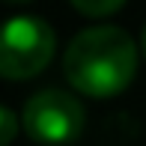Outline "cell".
Instances as JSON below:
<instances>
[{
    "label": "cell",
    "instance_id": "1",
    "mask_svg": "<svg viewBox=\"0 0 146 146\" xmlns=\"http://www.w3.org/2000/svg\"><path fill=\"white\" fill-rule=\"evenodd\" d=\"M137 45L116 24H96L81 30L63 54V75L78 92L110 98L134 81Z\"/></svg>",
    "mask_w": 146,
    "mask_h": 146
},
{
    "label": "cell",
    "instance_id": "6",
    "mask_svg": "<svg viewBox=\"0 0 146 146\" xmlns=\"http://www.w3.org/2000/svg\"><path fill=\"white\" fill-rule=\"evenodd\" d=\"M140 54L146 60V24H143V33H140Z\"/></svg>",
    "mask_w": 146,
    "mask_h": 146
},
{
    "label": "cell",
    "instance_id": "4",
    "mask_svg": "<svg viewBox=\"0 0 146 146\" xmlns=\"http://www.w3.org/2000/svg\"><path fill=\"white\" fill-rule=\"evenodd\" d=\"M75 6L81 15L87 18H104V15H113V12L122 9V0H104V3H90V0H75Z\"/></svg>",
    "mask_w": 146,
    "mask_h": 146
},
{
    "label": "cell",
    "instance_id": "3",
    "mask_svg": "<svg viewBox=\"0 0 146 146\" xmlns=\"http://www.w3.org/2000/svg\"><path fill=\"white\" fill-rule=\"evenodd\" d=\"M21 125L33 143L66 146L81 137L87 125V110L66 90H42L27 98L21 110Z\"/></svg>",
    "mask_w": 146,
    "mask_h": 146
},
{
    "label": "cell",
    "instance_id": "2",
    "mask_svg": "<svg viewBox=\"0 0 146 146\" xmlns=\"http://www.w3.org/2000/svg\"><path fill=\"white\" fill-rule=\"evenodd\" d=\"M57 48V36L45 18L18 15L0 24V78L27 81L45 72Z\"/></svg>",
    "mask_w": 146,
    "mask_h": 146
},
{
    "label": "cell",
    "instance_id": "5",
    "mask_svg": "<svg viewBox=\"0 0 146 146\" xmlns=\"http://www.w3.org/2000/svg\"><path fill=\"white\" fill-rule=\"evenodd\" d=\"M18 128H21V119L12 113L9 108H3V104H0V146H9L12 140H15Z\"/></svg>",
    "mask_w": 146,
    "mask_h": 146
}]
</instances>
